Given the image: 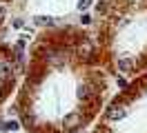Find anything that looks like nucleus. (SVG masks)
<instances>
[{
	"mask_svg": "<svg viewBox=\"0 0 147 133\" xmlns=\"http://www.w3.org/2000/svg\"><path fill=\"white\" fill-rule=\"evenodd\" d=\"M125 115H127V109H125L123 104H111L109 111H107V118L114 120V122H116V120H123Z\"/></svg>",
	"mask_w": 147,
	"mask_h": 133,
	"instance_id": "obj_1",
	"label": "nucleus"
},
{
	"mask_svg": "<svg viewBox=\"0 0 147 133\" xmlns=\"http://www.w3.org/2000/svg\"><path fill=\"white\" fill-rule=\"evenodd\" d=\"M116 64H118V69L123 71V73H131V71H134V60H131V55H120L118 60H116Z\"/></svg>",
	"mask_w": 147,
	"mask_h": 133,
	"instance_id": "obj_2",
	"label": "nucleus"
},
{
	"mask_svg": "<svg viewBox=\"0 0 147 133\" xmlns=\"http://www.w3.org/2000/svg\"><path fill=\"white\" fill-rule=\"evenodd\" d=\"M78 124H80V115H78V113H69L63 120V126H65V129H74V126H78Z\"/></svg>",
	"mask_w": 147,
	"mask_h": 133,
	"instance_id": "obj_3",
	"label": "nucleus"
},
{
	"mask_svg": "<svg viewBox=\"0 0 147 133\" xmlns=\"http://www.w3.org/2000/svg\"><path fill=\"white\" fill-rule=\"evenodd\" d=\"M34 22H36V25H40V27H51L56 20H54L51 16H36V18H34Z\"/></svg>",
	"mask_w": 147,
	"mask_h": 133,
	"instance_id": "obj_4",
	"label": "nucleus"
},
{
	"mask_svg": "<svg viewBox=\"0 0 147 133\" xmlns=\"http://www.w3.org/2000/svg\"><path fill=\"white\" fill-rule=\"evenodd\" d=\"M76 93H78V98H80V100H87V98L92 96V87H89V84H80Z\"/></svg>",
	"mask_w": 147,
	"mask_h": 133,
	"instance_id": "obj_5",
	"label": "nucleus"
},
{
	"mask_svg": "<svg viewBox=\"0 0 147 133\" xmlns=\"http://www.w3.org/2000/svg\"><path fill=\"white\" fill-rule=\"evenodd\" d=\"M0 129H2V131H18L20 124L16 122V120H9V122H2V124H0Z\"/></svg>",
	"mask_w": 147,
	"mask_h": 133,
	"instance_id": "obj_6",
	"label": "nucleus"
},
{
	"mask_svg": "<svg viewBox=\"0 0 147 133\" xmlns=\"http://www.w3.org/2000/svg\"><path fill=\"white\" fill-rule=\"evenodd\" d=\"M0 73H2V78H11V64L9 62H2L0 64Z\"/></svg>",
	"mask_w": 147,
	"mask_h": 133,
	"instance_id": "obj_7",
	"label": "nucleus"
},
{
	"mask_svg": "<svg viewBox=\"0 0 147 133\" xmlns=\"http://www.w3.org/2000/svg\"><path fill=\"white\" fill-rule=\"evenodd\" d=\"M89 7H92V0H78V11H85Z\"/></svg>",
	"mask_w": 147,
	"mask_h": 133,
	"instance_id": "obj_8",
	"label": "nucleus"
},
{
	"mask_svg": "<svg viewBox=\"0 0 147 133\" xmlns=\"http://www.w3.org/2000/svg\"><path fill=\"white\" fill-rule=\"evenodd\" d=\"M22 25H25V22H22L20 18H16V20H13V27H16V29H22Z\"/></svg>",
	"mask_w": 147,
	"mask_h": 133,
	"instance_id": "obj_9",
	"label": "nucleus"
},
{
	"mask_svg": "<svg viewBox=\"0 0 147 133\" xmlns=\"http://www.w3.org/2000/svg\"><path fill=\"white\" fill-rule=\"evenodd\" d=\"M96 9H98V11H105L107 7H105V2H98V5H96Z\"/></svg>",
	"mask_w": 147,
	"mask_h": 133,
	"instance_id": "obj_10",
	"label": "nucleus"
},
{
	"mask_svg": "<svg viewBox=\"0 0 147 133\" xmlns=\"http://www.w3.org/2000/svg\"><path fill=\"white\" fill-rule=\"evenodd\" d=\"M2 18H5V9L0 7V22H2Z\"/></svg>",
	"mask_w": 147,
	"mask_h": 133,
	"instance_id": "obj_11",
	"label": "nucleus"
}]
</instances>
